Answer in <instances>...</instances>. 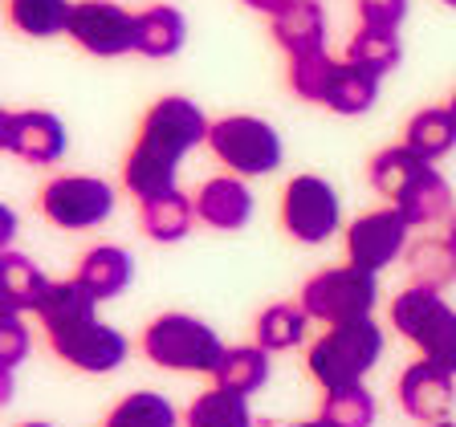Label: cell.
<instances>
[{
	"label": "cell",
	"instance_id": "obj_33",
	"mask_svg": "<svg viewBox=\"0 0 456 427\" xmlns=\"http://www.w3.org/2000/svg\"><path fill=\"white\" fill-rule=\"evenodd\" d=\"M106 427H175V407L155 391H134L106 415Z\"/></svg>",
	"mask_w": 456,
	"mask_h": 427
},
{
	"label": "cell",
	"instance_id": "obj_17",
	"mask_svg": "<svg viewBox=\"0 0 456 427\" xmlns=\"http://www.w3.org/2000/svg\"><path fill=\"white\" fill-rule=\"evenodd\" d=\"M74 277L98 297V302H110V297L123 294L126 285H131V277H134L131 253L118 248V245H98L82 256V265H77Z\"/></svg>",
	"mask_w": 456,
	"mask_h": 427
},
{
	"label": "cell",
	"instance_id": "obj_9",
	"mask_svg": "<svg viewBox=\"0 0 456 427\" xmlns=\"http://www.w3.org/2000/svg\"><path fill=\"white\" fill-rule=\"evenodd\" d=\"M0 147L37 167H53L66 155L69 139L57 114L45 110H4L0 114Z\"/></svg>",
	"mask_w": 456,
	"mask_h": 427
},
{
	"label": "cell",
	"instance_id": "obj_7",
	"mask_svg": "<svg viewBox=\"0 0 456 427\" xmlns=\"http://www.w3.org/2000/svg\"><path fill=\"white\" fill-rule=\"evenodd\" d=\"M342 204L322 175H294L281 191V224L302 245H322L338 232Z\"/></svg>",
	"mask_w": 456,
	"mask_h": 427
},
{
	"label": "cell",
	"instance_id": "obj_4",
	"mask_svg": "<svg viewBox=\"0 0 456 427\" xmlns=\"http://www.w3.org/2000/svg\"><path fill=\"white\" fill-rule=\"evenodd\" d=\"M375 297H379V281H375V273H367L359 265L322 269V273H314L302 285V310L326 326L370 318Z\"/></svg>",
	"mask_w": 456,
	"mask_h": 427
},
{
	"label": "cell",
	"instance_id": "obj_6",
	"mask_svg": "<svg viewBox=\"0 0 456 427\" xmlns=\"http://www.w3.org/2000/svg\"><path fill=\"white\" fill-rule=\"evenodd\" d=\"M41 216L53 228L66 232H86L110 220L114 212V188L94 175H57L41 188Z\"/></svg>",
	"mask_w": 456,
	"mask_h": 427
},
{
	"label": "cell",
	"instance_id": "obj_10",
	"mask_svg": "<svg viewBox=\"0 0 456 427\" xmlns=\"http://www.w3.org/2000/svg\"><path fill=\"white\" fill-rule=\"evenodd\" d=\"M134 20L139 17H131L110 0H77L69 37L94 57H123L134 49Z\"/></svg>",
	"mask_w": 456,
	"mask_h": 427
},
{
	"label": "cell",
	"instance_id": "obj_18",
	"mask_svg": "<svg viewBox=\"0 0 456 427\" xmlns=\"http://www.w3.org/2000/svg\"><path fill=\"white\" fill-rule=\"evenodd\" d=\"M134 53L142 57H175L188 41V20L171 4H155V9L134 12Z\"/></svg>",
	"mask_w": 456,
	"mask_h": 427
},
{
	"label": "cell",
	"instance_id": "obj_1",
	"mask_svg": "<svg viewBox=\"0 0 456 427\" xmlns=\"http://www.w3.org/2000/svg\"><path fill=\"white\" fill-rule=\"evenodd\" d=\"M208 131L212 123L191 98L171 94L151 102V110L139 123V139L123 163V188L139 204L163 196V191H175V167L191 147L208 142Z\"/></svg>",
	"mask_w": 456,
	"mask_h": 427
},
{
	"label": "cell",
	"instance_id": "obj_5",
	"mask_svg": "<svg viewBox=\"0 0 456 427\" xmlns=\"http://www.w3.org/2000/svg\"><path fill=\"white\" fill-rule=\"evenodd\" d=\"M208 147L237 175H269L281 167V134L253 114H228V118L212 123Z\"/></svg>",
	"mask_w": 456,
	"mask_h": 427
},
{
	"label": "cell",
	"instance_id": "obj_24",
	"mask_svg": "<svg viewBox=\"0 0 456 427\" xmlns=\"http://www.w3.org/2000/svg\"><path fill=\"white\" fill-rule=\"evenodd\" d=\"M212 379H216V387L232 391V395H253L269 379V350H261V346H232V350H224Z\"/></svg>",
	"mask_w": 456,
	"mask_h": 427
},
{
	"label": "cell",
	"instance_id": "obj_20",
	"mask_svg": "<svg viewBox=\"0 0 456 427\" xmlns=\"http://www.w3.org/2000/svg\"><path fill=\"white\" fill-rule=\"evenodd\" d=\"M191 220H196V199L183 196L180 188L163 191L155 199H142L139 204V224L151 240H163V245H175L191 232Z\"/></svg>",
	"mask_w": 456,
	"mask_h": 427
},
{
	"label": "cell",
	"instance_id": "obj_2",
	"mask_svg": "<svg viewBox=\"0 0 456 427\" xmlns=\"http://www.w3.org/2000/svg\"><path fill=\"white\" fill-rule=\"evenodd\" d=\"M383 354V330L370 318L362 322H342L330 326L322 338L310 346V367L314 383L322 391H342V387H359L362 375H367Z\"/></svg>",
	"mask_w": 456,
	"mask_h": 427
},
{
	"label": "cell",
	"instance_id": "obj_31",
	"mask_svg": "<svg viewBox=\"0 0 456 427\" xmlns=\"http://www.w3.org/2000/svg\"><path fill=\"white\" fill-rule=\"evenodd\" d=\"M408 273L411 285H424V289H444L456 277V253L448 240H419L408 253Z\"/></svg>",
	"mask_w": 456,
	"mask_h": 427
},
{
	"label": "cell",
	"instance_id": "obj_35",
	"mask_svg": "<svg viewBox=\"0 0 456 427\" xmlns=\"http://www.w3.org/2000/svg\"><path fill=\"white\" fill-rule=\"evenodd\" d=\"M408 17V0H359V25L379 28V33H399Z\"/></svg>",
	"mask_w": 456,
	"mask_h": 427
},
{
	"label": "cell",
	"instance_id": "obj_21",
	"mask_svg": "<svg viewBox=\"0 0 456 427\" xmlns=\"http://www.w3.org/2000/svg\"><path fill=\"white\" fill-rule=\"evenodd\" d=\"M403 147L411 155H419L424 163L448 155L456 147V114L448 106H432V110L411 114L408 131H403Z\"/></svg>",
	"mask_w": 456,
	"mask_h": 427
},
{
	"label": "cell",
	"instance_id": "obj_26",
	"mask_svg": "<svg viewBox=\"0 0 456 427\" xmlns=\"http://www.w3.org/2000/svg\"><path fill=\"white\" fill-rule=\"evenodd\" d=\"M305 322H310V313L302 305H289V302L269 305L256 318V346L261 350H294L297 342L305 338Z\"/></svg>",
	"mask_w": 456,
	"mask_h": 427
},
{
	"label": "cell",
	"instance_id": "obj_25",
	"mask_svg": "<svg viewBox=\"0 0 456 427\" xmlns=\"http://www.w3.org/2000/svg\"><path fill=\"white\" fill-rule=\"evenodd\" d=\"M188 427H253V411H248L245 395H232L224 387H212L204 395L191 399Z\"/></svg>",
	"mask_w": 456,
	"mask_h": 427
},
{
	"label": "cell",
	"instance_id": "obj_27",
	"mask_svg": "<svg viewBox=\"0 0 456 427\" xmlns=\"http://www.w3.org/2000/svg\"><path fill=\"white\" fill-rule=\"evenodd\" d=\"M424 167L428 163L419 159V155H411L408 147H383V151L370 159L367 175H370V188L379 191L383 199H399V191L408 188Z\"/></svg>",
	"mask_w": 456,
	"mask_h": 427
},
{
	"label": "cell",
	"instance_id": "obj_39",
	"mask_svg": "<svg viewBox=\"0 0 456 427\" xmlns=\"http://www.w3.org/2000/svg\"><path fill=\"white\" fill-rule=\"evenodd\" d=\"M285 427H326L322 419H310V423H285Z\"/></svg>",
	"mask_w": 456,
	"mask_h": 427
},
{
	"label": "cell",
	"instance_id": "obj_11",
	"mask_svg": "<svg viewBox=\"0 0 456 427\" xmlns=\"http://www.w3.org/2000/svg\"><path fill=\"white\" fill-rule=\"evenodd\" d=\"M408 220L399 216V208H379L359 216L346 228V256L351 265L367 269V273H379L383 265H391L403 245H408Z\"/></svg>",
	"mask_w": 456,
	"mask_h": 427
},
{
	"label": "cell",
	"instance_id": "obj_22",
	"mask_svg": "<svg viewBox=\"0 0 456 427\" xmlns=\"http://www.w3.org/2000/svg\"><path fill=\"white\" fill-rule=\"evenodd\" d=\"M74 4L77 0H9V25L25 37H61L69 33V20H74Z\"/></svg>",
	"mask_w": 456,
	"mask_h": 427
},
{
	"label": "cell",
	"instance_id": "obj_13",
	"mask_svg": "<svg viewBox=\"0 0 456 427\" xmlns=\"http://www.w3.org/2000/svg\"><path fill=\"white\" fill-rule=\"evenodd\" d=\"M253 216V191L237 175H216L196 191V220L220 232H237Z\"/></svg>",
	"mask_w": 456,
	"mask_h": 427
},
{
	"label": "cell",
	"instance_id": "obj_15",
	"mask_svg": "<svg viewBox=\"0 0 456 427\" xmlns=\"http://www.w3.org/2000/svg\"><path fill=\"white\" fill-rule=\"evenodd\" d=\"M448 305L440 297V289H424V285H408L403 294L391 302V326H395L411 346H424L432 334L440 330V322L448 318Z\"/></svg>",
	"mask_w": 456,
	"mask_h": 427
},
{
	"label": "cell",
	"instance_id": "obj_3",
	"mask_svg": "<svg viewBox=\"0 0 456 427\" xmlns=\"http://www.w3.org/2000/svg\"><path fill=\"white\" fill-rule=\"evenodd\" d=\"M142 354L163 370H188V375H216L224 346L216 330L188 313H163L142 330Z\"/></svg>",
	"mask_w": 456,
	"mask_h": 427
},
{
	"label": "cell",
	"instance_id": "obj_8",
	"mask_svg": "<svg viewBox=\"0 0 456 427\" xmlns=\"http://www.w3.org/2000/svg\"><path fill=\"white\" fill-rule=\"evenodd\" d=\"M49 346H53V354L61 362H69L74 370H86V375H106L131 350V342L114 330V326L98 322V318L49 330Z\"/></svg>",
	"mask_w": 456,
	"mask_h": 427
},
{
	"label": "cell",
	"instance_id": "obj_34",
	"mask_svg": "<svg viewBox=\"0 0 456 427\" xmlns=\"http://www.w3.org/2000/svg\"><path fill=\"white\" fill-rule=\"evenodd\" d=\"M28 350V330L17 310H0V367L12 370Z\"/></svg>",
	"mask_w": 456,
	"mask_h": 427
},
{
	"label": "cell",
	"instance_id": "obj_32",
	"mask_svg": "<svg viewBox=\"0 0 456 427\" xmlns=\"http://www.w3.org/2000/svg\"><path fill=\"white\" fill-rule=\"evenodd\" d=\"M326 427H370L375 423V399L362 387H342V391H326L322 411H318Z\"/></svg>",
	"mask_w": 456,
	"mask_h": 427
},
{
	"label": "cell",
	"instance_id": "obj_23",
	"mask_svg": "<svg viewBox=\"0 0 456 427\" xmlns=\"http://www.w3.org/2000/svg\"><path fill=\"white\" fill-rule=\"evenodd\" d=\"M98 310V297L86 289L77 277L69 281H53L49 285L45 302L37 305V318L45 330H61V326H74V322H86V318H94Z\"/></svg>",
	"mask_w": 456,
	"mask_h": 427
},
{
	"label": "cell",
	"instance_id": "obj_36",
	"mask_svg": "<svg viewBox=\"0 0 456 427\" xmlns=\"http://www.w3.org/2000/svg\"><path fill=\"white\" fill-rule=\"evenodd\" d=\"M419 354H424V362H432V367L456 375V313H448L444 322H440V330L419 346Z\"/></svg>",
	"mask_w": 456,
	"mask_h": 427
},
{
	"label": "cell",
	"instance_id": "obj_12",
	"mask_svg": "<svg viewBox=\"0 0 456 427\" xmlns=\"http://www.w3.org/2000/svg\"><path fill=\"white\" fill-rule=\"evenodd\" d=\"M452 399H456L452 375L424 359L411 362L403 370V379H399V407L411 419H419V423H444V415L452 411Z\"/></svg>",
	"mask_w": 456,
	"mask_h": 427
},
{
	"label": "cell",
	"instance_id": "obj_40",
	"mask_svg": "<svg viewBox=\"0 0 456 427\" xmlns=\"http://www.w3.org/2000/svg\"><path fill=\"white\" fill-rule=\"evenodd\" d=\"M448 110H452V114H456V94H452V102H448Z\"/></svg>",
	"mask_w": 456,
	"mask_h": 427
},
{
	"label": "cell",
	"instance_id": "obj_19",
	"mask_svg": "<svg viewBox=\"0 0 456 427\" xmlns=\"http://www.w3.org/2000/svg\"><path fill=\"white\" fill-rule=\"evenodd\" d=\"M49 285L53 281H49L28 256L12 253V248L0 253V294H4L0 310H17V313L33 310L37 313V305L45 302V294H49Z\"/></svg>",
	"mask_w": 456,
	"mask_h": 427
},
{
	"label": "cell",
	"instance_id": "obj_38",
	"mask_svg": "<svg viewBox=\"0 0 456 427\" xmlns=\"http://www.w3.org/2000/svg\"><path fill=\"white\" fill-rule=\"evenodd\" d=\"M444 240H448V245H452V253H456V220H452V224H448V237H444Z\"/></svg>",
	"mask_w": 456,
	"mask_h": 427
},
{
	"label": "cell",
	"instance_id": "obj_37",
	"mask_svg": "<svg viewBox=\"0 0 456 427\" xmlns=\"http://www.w3.org/2000/svg\"><path fill=\"white\" fill-rule=\"evenodd\" d=\"M248 9H256V12H269V17H277V12L289 4V0H245Z\"/></svg>",
	"mask_w": 456,
	"mask_h": 427
},
{
	"label": "cell",
	"instance_id": "obj_41",
	"mask_svg": "<svg viewBox=\"0 0 456 427\" xmlns=\"http://www.w3.org/2000/svg\"><path fill=\"white\" fill-rule=\"evenodd\" d=\"M432 427H456V423H448V419H444V423H432Z\"/></svg>",
	"mask_w": 456,
	"mask_h": 427
},
{
	"label": "cell",
	"instance_id": "obj_42",
	"mask_svg": "<svg viewBox=\"0 0 456 427\" xmlns=\"http://www.w3.org/2000/svg\"><path fill=\"white\" fill-rule=\"evenodd\" d=\"M25 427H49V423H25Z\"/></svg>",
	"mask_w": 456,
	"mask_h": 427
},
{
	"label": "cell",
	"instance_id": "obj_30",
	"mask_svg": "<svg viewBox=\"0 0 456 427\" xmlns=\"http://www.w3.org/2000/svg\"><path fill=\"white\" fill-rule=\"evenodd\" d=\"M379 98V77L367 74V69L351 66V61H342L338 69V82H334L330 98H326V110L334 114H367Z\"/></svg>",
	"mask_w": 456,
	"mask_h": 427
},
{
	"label": "cell",
	"instance_id": "obj_29",
	"mask_svg": "<svg viewBox=\"0 0 456 427\" xmlns=\"http://www.w3.org/2000/svg\"><path fill=\"white\" fill-rule=\"evenodd\" d=\"M399 57H403V49H399V37L395 33H379V28H362L351 37V45H346V61L359 69H367V74L383 77L391 74V69L399 66Z\"/></svg>",
	"mask_w": 456,
	"mask_h": 427
},
{
	"label": "cell",
	"instance_id": "obj_43",
	"mask_svg": "<svg viewBox=\"0 0 456 427\" xmlns=\"http://www.w3.org/2000/svg\"><path fill=\"white\" fill-rule=\"evenodd\" d=\"M444 4H452V9H456V0H444Z\"/></svg>",
	"mask_w": 456,
	"mask_h": 427
},
{
	"label": "cell",
	"instance_id": "obj_16",
	"mask_svg": "<svg viewBox=\"0 0 456 427\" xmlns=\"http://www.w3.org/2000/svg\"><path fill=\"white\" fill-rule=\"evenodd\" d=\"M395 208H399V216L408 220L411 228L436 224V220H444L448 212H452V188H448L444 175H440V171L428 163V167L419 171L416 180H411L408 188L399 191Z\"/></svg>",
	"mask_w": 456,
	"mask_h": 427
},
{
	"label": "cell",
	"instance_id": "obj_28",
	"mask_svg": "<svg viewBox=\"0 0 456 427\" xmlns=\"http://www.w3.org/2000/svg\"><path fill=\"white\" fill-rule=\"evenodd\" d=\"M338 69H342V61H334L326 49L322 53H310V57H289V85H294L297 98L326 106L334 82H338Z\"/></svg>",
	"mask_w": 456,
	"mask_h": 427
},
{
	"label": "cell",
	"instance_id": "obj_14",
	"mask_svg": "<svg viewBox=\"0 0 456 427\" xmlns=\"http://www.w3.org/2000/svg\"><path fill=\"white\" fill-rule=\"evenodd\" d=\"M273 41L289 57H310L326 49V12L318 0H289L273 17Z\"/></svg>",
	"mask_w": 456,
	"mask_h": 427
}]
</instances>
